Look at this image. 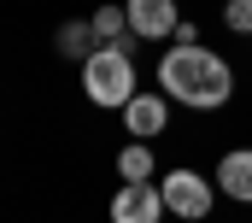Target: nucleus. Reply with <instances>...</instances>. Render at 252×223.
<instances>
[{"mask_svg":"<svg viewBox=\"0 0 252 223\" xmlns=\"http://www.w3.org/2000/svg\"><path fill=\"white\" fill-rule=\"evenodd\" d=\"M158 94L188 106V112H217L235 94V71L205 41L199 47H164V59H158Z\"/></svg>","mask_w":252,"mask_h":223,"instance_id":"f257e3e1","label":"nucleus"},{"mask_svg":"<svg viewBox=\"0 0 252 223\" xmlns=\"http://www.w3.org/2000/svg\"><path fill=\"white\" fill-rule=\"evenodd\" d=\"M82 94L94 100V106L106 112H124L135 94H141V82H135V59L118 53V47H100V53L82 65Z\"/></svg>","mask_w":252,"mask_h":223,"instance_id":"f03ea898","label":"nucleus"},{"mask_svg":"<svg viewBox=\"0 0 252 223\" xmlns=\"http://www.w3.org/2000/svg\"><path fill=\"white\" fill-rule=\"evenodd\" d=\"M158 194H164V212L182 218V223H205L211 206H217V182H205L199 170H164Z\"/></svg>","mask_w":252,"mask_h":223,"instance_id":"7ed1b4c3","label":"nucleus"},{"mask_svg":"<svg viewBox=\"0 0 252 223\" xmlns=\"http://www.w3.org/2000/svg\"><path fill=\"white\" fill-rule=\"evenodd\" d=\"M164 194H158V182H124L118 194H112V223H164Z\"/></svg>","mask_w":252,"mask_h":223,"instance_id":"20e7f679","label":"nucleus"},{"mask_svg":"<svg viewBox=\"0 0 252 223\" xmlns=\"http://www.w3.org/2000/svg\"><path fill=\"white\" fill-rule=\"evenodd\" d=\"M124 12H129V30H135L141 41H170L176 24H182L176 0H124Z\"/></svg>","mask_w":252,"mask_h":223,"instance_id":"39448f33","label":"nucleus"},{"mask_svg":"<svg viewBox=\"0 0 252 223\" xmlns=\"http://www.w3.org/2000/svg\"><path fill=\"white\" fill-rule=\"evenodd\" d=\"M124 129H129V141H153V135H164V129H170V100L153 94V88H141V94L124 106Z\"/></svg>","mask_w":252,"mask_h":223,"instance_id":"423d86ee","label":"nucleus"},{"mask_svg":"<svg viewBox=\"0 0 252 223\" xmlns=\"http://www.w3.org/2000/svg\"><path fill=\"white\" fill-rule=\"evenodd\" d=\"M211 182H217L223 200L252 206V147H229V153L217 159V170H211Z\"/></svg>","mask_w":252,"mask_h":223,"instance_id":"0eeeda50","label":"nucleus"},{"mask_svg":"<svg viewBox=\"0 0 252 223\" xmlns=\"http://www.w3.org/2000/svg\"><path fill=\"white\" fill-rule=\"evenodd\" d=\"M53 47H59L64 59H76V65H88V59L100 53V36H94V24H88V18H64L59 36H53Z\"/></svg>","mask_w":252,"mask_h":223,"instance_id":"6e6552de","label":"nucleus"},{"mask_svg":"<svg viewBox=\"0 0 252 223\" xmlns=\"http://www.w3.org/2000/svg\"><path fill=\"white\" fill-rule=\"evenodd\" d=\"M153 170H158V159H153L147 141H129L124 153H118V176L124 182H153Z\"/></svg>","mask_w":252,"mask_h":223,"instance_id":"1a4fd4ad","label":"nucleus"},{"mask_svg":"<svg viewBox=\"0 0 252 223\" xmlns=\"http://www.w3.org/2000/svg\"><path fill=\"white\" fill-rule=\"evenodd\" d=\"M223 24L235 36H252V0H223Z\"/></svg>","mask_w":252,"mask_h":223,"instance_id":"9d476101","label":"nucleus"},{"mask_svg":"<svg viewBox=\"0 0 252 223\" xmlns=\"http://www.w3.org/2000/svg\"><path fill=\"white\" fill-rule=\"evenodd\" d=\"M170 47H199V30H193L188 18H182V24H176V36H170Z\"/></svg>","mask_w":252,"mask_h":223,"instance_id":"9b49d317","label":"nucleus"}]
</instances>
